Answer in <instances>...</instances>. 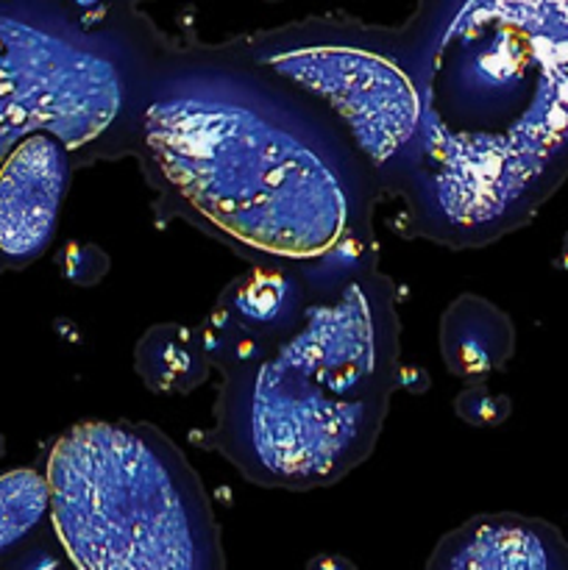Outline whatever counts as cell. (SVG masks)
I'll return each mask as SVG.
<instances>
[{
  "mask_svg": "<svg viewBox=\"0 0 568 570\" xmlns=\"http://www.w3.org/2000/svg\"><path fill=\"white\" fill-rule=\"evenodd\" d=\"M95 156H131L170 215L256 265L371 237L376 181L321 104L243 50L150 39Z\"/></svg>",
  "mask_w": 568,
  "mask_h": 570,
  "instance_id": "cell-1",
  "label": "cell"
},
{
  "mask_svg": "<svg viewBox=\"0 0 568 570\" xmlns=\"http://www.w3.org/2000/svg\"><path fill=\"white\" fill-rule=\"evenodd\" d=\"M395 33L421 117L382 195L445 248L507 237L568 178V0H421Z\"/></svg>",
  "mask_w": 568,
  "mask_h": 570,
  "instance_id": "cell-2",
  "label": "cell"
},
{
  "mask_svg": "<svg viewBox=\"0 0 568 570\" xmlns=\"http://www.w3.org/2000/svg\"><path fill=\"white\" fill-rule=\"evenodd\" d=\"M45 476L50 523L76 568H223L209 495L154 426L78 423L56 440Z\"/></svg>",
  "mask_w": 568,
  "mask_h": 570,
  "instance_id": "cell-3",
  "label": "cell"
},
{
  "mask_svg": "<svg viewBox=\"0 0 568 570\" xmlns=\"http://www.w3.org/2000/svg\"><path fill=\"white\" fill-rule=\"evenodd\" d=\"M215 449L262 488L312 490L340 482L373 451L388 401L343 399L284 354L221 373Z\"/></svg>",
  "mask_w": 568,
  "mask_h": 570,
  "instance_id": "cell-4",
  "label": "cell"
},
{
  "mask_svg": "<svg viewBox=\"0 0 568 570\" xmlns=\"http://www.w3.org/2000/svg\"><path fill=\"white\" fill-rule=\"evenodd\" d=\"M243 53L334 117L371 167L382 195L421 117L399 33L310 20L262 33Z\"/></svg>",
  "mask_w": 568,
  "mask_h": 570,
  "instance_id": "cell-5",
  "label": "cell"
},
{
  "mask_svg": "<svg viewBox=\"0 0 568 570\" xmlns=\"http://www.w3.org/2000/svg\"><path fill=\"white\" fill-rule=\"evenodd\" d=\"M278 354L329 393L390 401L399 373L393 284L373 267L334 293L310 298L304 321Z\"/></svg>",
  "mask_w": 568,
  "mask_h": 570,
  "instance_id": "cell-6",
  "label": "cell"
},
{
  "mask_svg": "<svg viewBox=\"0 0 568 570\" xmlns=\"http://www.w3.org/2000/svg\"><path fill=\"white\" fill-rule=\"evenodd\" d=\"M310 289L295 265H256L234 278L198 328L212 367L245 365L282 348L301 326Z\"/></svg>",
  "mask_w": 568,
  "mask_h": 570,
  "instance_id": "cell-7",
  "label": "cell"
},
{
  "mask_svg": "<svg viewBox=\"0 0 568 570\" xmlns=\"http://www.w3.org/2000/svg\"><path fill=\"white\" fill-rule=\"evenodd\" d=\"M67 142L53 131L26 134L0 161V259L26 267L48 250L70 187Z\"/></svg>",
  "mask_w": 568,
  "mask_h": 570,
  "instance_id": "cell-8",
  "label": "cell"
},
{
  "mask_svg": "<svg viewBox=\"0 0 568 570\" xmlns=\"http://www.w3.org/2000/svg\"><path fill=\"white\" fill-rule=\"evenodd\" d=\"M429 570H568V543L538 518L479 515L434 546Z\"/></svg>",
  "mask_w": 568,
  "mask_h": 570,
  "instance_id": "cell-9",
  "label": "cell"
},
{
  "mask_svg": "<svg viewBox=\"0 0 568 570\" xmlns=\"http://www.w3.org/2000/svg\"><path fill=\"white\" fill-rule=\"evenodd\" d=\"M438 343L449 373L482 379L507 365L516 348V328L496 304L479 295H460L440 317Z\"/></svg>",
  "mask_w": 568,
  "mask_h": 570,
  "instance_id": "cell-10",
  "label": "cell"
},
{
  "mask_svg": "<svg viewBox=\"0 0 568 570\" xmlns=\"http://www.w3.org/2000/svg\"><path fill=\"white\" fill-rule=\"evenodd\" d=\"M134 367L156 395H187L209 376V356L198 332L178 323H161L143 334L134 351Z\"/></svg>",
  "mask_w": 568,
  "mask_h": 570,
  "instance_id": "cell-11",
  "label": "cell"
},
{
  "mask_svg": "<svg viewBox=\"0 0 568 570\" xmlns=\"http://www.w3.org/2000/svg\"><path fill=\"white\" fill-rule=\"evenodd\" d=\"M50 518V484L33 468L0 473V560L20 549Z\"/></svg>",
  "mask_w": 568,
  "mask_h": 570,
  "instance_id": "cell-12",
  "label": "cell"
},
{
  "mask_svg": "<svg viewBox=\"0 0 568 570\" xmlns=\"http://www.w3.org/2000/svg\"><path fill=\"white\" fill-rule=\"evenodd\" d=\"M454 412L471 426H496L510 415V401L488 390L484 384H473L457 395Z\"/></svg>",
  "mask_w": 568,
  "mask_h": 570,
  "instance_id": "cell-13",
  "label": "cell"
},
{
  "mask_svg": "<svg viewBox=\"0 0 568 570\" xmlns=\"http://www.w3.org/2000/svg\"><path fill=\"white\" fill-rule=\"evenodd\" d=\"M137 3L143 0H61V6L87 28H131Z\"/></svg>",
  "mask_w": 568,
  "mask_h": 570,
  "instance_id": "cell-14",
  "label": "cell"
},
{
  "mask_svg": "<svg viewBox=\"0 0 568 570\" xmlns=\"http://www.w3.org/2000/svg\"><path fill=\"white\" fill-rule=\"evenodd\" d=\"M61 271H65L67 282L78 284V287H92L109 273V256L92 243H72L65 250Z\"/></svg>",
  "mask_w": 568,
  "mask_h": 570,
  "instance_id": "cell-15",
  "label": "cell"
},
{
  "mask_svg": "<svg viewBox=\"0 0 568 570\" xmlns=\"http://www.w3.org/2000/svg\"><path fill=\"white\" fill-rule=\"evenodd\" d=\"M3 449H6V445H3V438H0V456H3Z\"/></svg>",
  "mask_w": 568,
  "mask_h": 570,
  "instance_id": "cell-16",
  "label": "cell"
}]
</instances>
